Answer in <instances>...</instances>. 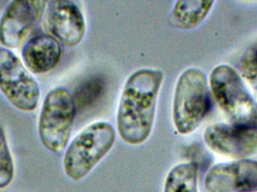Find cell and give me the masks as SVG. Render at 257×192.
<instances>
[{
	"label": "cell",
	"mask_w": 257,
	"mask_h": 192,
	"mask_svg": "<svg viewBox=\"0 0 257 192\" xmlns=\"http://www.w3.org/2000/svg\"><path fill=\"white\" fill-rule=\"evenodd\" d=\"M163 81V72L151 69H139L126 80L117 109V128L127 144H142L149 138Z\"/></svg>",
	"instance_id": "6da1fadb"
},
{
	"label": "cell",
	"mask_w": 257,
	"mask_h": 192,
	"mask_svg": "<svg viewBox=\"0 0 257 192\" xmlns=\"http://www.w3.org/2000/svg\"><path fill=\"white\" fill-rule=\"evenodd\" d=\"M211 108L209 86L200 69L190 68L181 73L175 85L172 104L174 126L181 134L193 132Z\"/></svg>",
	"instance_id": "7a4b0ae2"
},
{
	"label": "cell",
	"mask_w": 257,
	"mask_h": 192,
	"mask_svg": "<svg viewBox=\"0 0 257 192\" xmlns=\"http://www.w3.org/2000/svg\"><path fill=\"white\" fill-rule=\"evenodd\" d=\"M209 84L217 104L231 124L257 128V102L233 68L226 64L216 66L210 75Z\"/></svg>",
	"instance_id": "3957f363"
},
{
	"label": "cell",
	"mask_w": 257,
	"mask_h": 192,
	"mask_svg": "<svg viewBox=\"0 0 257 192\" xmlns=\"http://www.w3.org/2000/svg\"><path fill=\"white\" fill-rule=\"evenodd\" d=\"M116 131L107 122H93L73 139L63 158L68 177L79 181L88 175L114 146Z\"/></svg>",
	"instance_id": "277c9868"
},
{
	"label": "cell",
	"mask_w": 257,
	"mask_h": 192,
	"mask_svg": "<svg viewBox=\"0 0 257 192\" xmlns=\"http://www.w3.org/2000/svg\"><path fill=\"white\" fill-rule=\"evenodd\" d=\"M74 97L63 87L48 93L44 100L39 120V134L43 146L58 153L67 146L76 113Z\"/></svg>",
	"instance_id": "5b68a950"
},
{
	"label": "cell",
	"mask_w": 257,
	"mask_h": 192,
	"mask_svg": "<svg viewBox=\"0 0 257 192\" xmlns=\"http://www.w3.org/2000/svg\"><path fill=\"white\" fill-rule=\"evenodd\" d=\"M0 90L18 110L30 112L37 108L41 95L39 84L8 48H0Z\"/></svg>",
	"instance_id": "8992f818"
},
{
	"label": "cell",
	"mask_w": 257,
	"mask_h": 192,
	"mask_svg": "<svg viewBox=\"0 0 257 192\" xmlns=\"http://www.w3.org/2000/svg\"><path fill=\"white\" fill-rule=\"evenodd\" d=\"M204 140L213 152L234 160L248 159L257 153V128L212 124L205 130Z\"/></svg>",
	"instance_id": "52a82bcc"
},
{
	"label": "cell",
	"mask_w": 257,
	"mask_h": 192,
	"mask_svg": "<svg viewBox=\"0 0 257 192\" xmlns=\"http://www.w3.org/2000/svg\"><path fill=\"white\" fill-rule=\"evenodd\" d=\"M47 4L42 0L11 2L0 18V43L8 49L19 47L40 22Z\"/></svg>",
	"instance_id": "ba28073f"
},
{
	"label": "cell",
	"mask_w": 257,
	"mask_h": 192,
	"mask_svg": "<svg viewBox=\"0 0 257 192\" xmlns=\"http://www.w3.org/2000/svg\"><path fill=\"white\" fill-rule=\"evenodd\" d=\"M205 192H256V160H235L211 167L204 181Z\"/></svg>",
	"instance_id": "9c48e42d"
},
{
	"label": "cell",
	"mask_w": 257,
	"mask_h": 192,
	"mask_svg": "<svg viewBox=\"0 0 257 192\" xmlns=\"http://www.w3.org/2000/svg\"><path fill=\"white\" fill-rule=\"evenodd\" d=\"M47 24L52 36L62 45H79L86 34L84 15L70 0H52L47 4Z\"/></svg>",
	"instance_id": "30bf717a"
},
{
	"label": "cell",
	"mask_w": 257,
	"mask_h": 192,
	"mask_svg": "<svg viewBox=\"0 0 257 192\" xmlns=\"http://www.w3.org/2000/svg\"><path fill=\"white\" fill-rule=\"evenodd\" d=\"M62 48L60 42L48 34L32 38L23 48L24 63L35 74H45L53 70L60 62Z\"/></svg>",
	"instance_id": "8fae6325"
},
{
	"label": "cell",
	"mask_w": 257,
	"mask_h": 192,
	"mask_svg": "<svg viewBox=\"0 0 257 192\" xmlns=\"http://www.w3.org/2000/svg\"><path fill=\"white\" fill-rule=\"evenodd\" d=\"M215 3L212 0L177 1L169 18L170 25L183 30L196 28L206 19Z\"/></svg>",
	"instance_id": "7c38bea8"
},
{
	"label": "cell",
	"mask_w": 257,
	"mask_h": 192,
	"mask_svg": "<svg viewBox=\"0 0 257 192\" xmlns=\"http://www.w3.org/2000/svg\"><path fill=\"white\" fill-rule=\"evenodd\" d=\"M163 192H199L196 164L184 162L174 166L166 176Z\"/></svg>",
	"instance_id": "4fadbf2b"
},
{
	"label": "cell",
	"mask_w": 257,
	"mask_h": 192,
	"mask_svg": "<svg viewBox=\"0 0 257 192\" xmlns=\"http://www.w3.org/2000/svg\"><path fill=\"white\" fill-rule=\"evenodd\" d=\"M15 176V164L6 133L0 125V189L10 185Z\"/></svg>",
	"instance_id": "5bb4252c"
},
{
	"label": "cell",
	"mask_w": 257,
	"mask_h": 192,
	"mask_svg": "<svg viewBox=\"0 0 257 192\" xmlns=\"http://www.w3.org/2000/svg\"><path fill=\"white\" fill-rule=\"evenodd\" d=\"M241 78L257 94V53L250 48L244 53L240 61Z\"/></svg>",
	"instance_id": "9a60e30c"
},
{
	"label": "cell",
	"mask_w": 257,
	"mask_h": 192,
	"mask_svg": "<svg viewBox=\"0 0 257 192\" xmlns=\"http://www.w3.org/2000/svg\"><path fill=\"white\" fill-rule=\"evenodd\" d=\"M99 79H93L87 81L81 86L77 91L76 96L74 98L77 107H84L94 102L98 97L102 94L104 85Z\"/></svg>",
	"instance_id": "2e32d148"
},
{
	"label": "cell",
	"mask_w": 257,
	"mask_h": 192,
	"mask_svg": "<svg viewBox=\"0 0 257 192\" xmlns=\"http://www.w3.org/2000/svg\"><path fill=\"white\" fill-rule=\"evenodd\" d=\"M252 48L254 50L255 52L257 53V44L254 46L252 47Z\"/></svg>",
	"instance_id": "e0dca14e"
}]
</instances>
